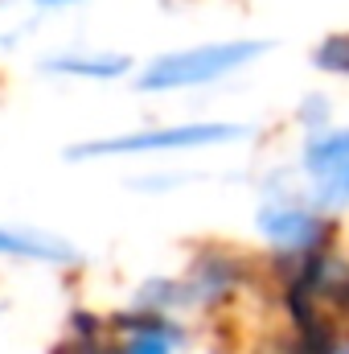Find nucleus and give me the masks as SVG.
I'll return each mask as SVG.
<instances>
[{
  "instance_id": "1",
  "label": "nucleus",
  "mask_w": 349,
  "mask_h": 354,
  "mask_svg": "<svg viewBox=\"0 0 349 354\" xmlns=\"http://www.w3.org/2000/svg\"><path fill=\"white\" fill-rule=\"evenodd\" d=\"M263 41H214V46H193V50H177L157 58L144 75H140V91H181V87H206L247 62H255Z\"/></svg>"
},
{
  "instance_id": "2",
  "label": "nucleus",
  "mask_w": 349,
  "mask_h": 354,
  "mask_svg": "<svg viewBox=\"0 0 349 354\" xmlns=\"http://www.w3.org/2000/svg\"><path fill=\"white\" fill-rule=\"evenodd\" d=\"M243 124H177V128H148V132H128V136H107V140H87L74 145V161H94V157H136V153H181V149H210V145H230L243 140Z\"/></svg>"
},
{
  "instance_id": "3",
  "label": "nucleus",
  "mask_w": 349,
  "mask_h": 354,
  "mask_svg": "<svg viewBox=\"0 0 349 354\" xmlns=\"http://www.w3.org/2000/svg\"><path fill=\"white\" fill-rule=\"evenodd\" d=\"M304 165L317 181V198L325 206H346L349 202V128L321 132L304 149Z\"/></svg>"
},
{
  "instance_id": "4",
  "label": "nucleus",
  "mask_w": 349,
  "mask_h": 354,
  "mask_svg": "<svg viewBox=\"0 0 349 354\" xmlns=\"http://www.w3.org/2000/svg\"><path fill=\"white\" fill-rule=\"evenodd\" d=\"M0 260H21V264H74L79 252L37 227H0Z\"/></svg>"
},
{
  "instance_id": "5",
  "label": "nucleus",
  "mask_w": 349,
  "mask_h": 354,
  "mask_svg": "<svg viewBox=\"0 0 349 354\" xmlns=\"http://www.w3.org/2000/svg\"><path fill=\"white\" fill-rule=\"evenodd\" d=\"M259 231L271 243H279V248H308V243L321 235L317 218L304 214V210H296V206H263L259 210Z\"/></svg>"
},
{
  "instance_id": "6",
  "label": "nucleus",
  "mask_w": 349,
  "mask_h": 354,
  "mask_svg": "<svg viewBox=\"0 0 349 354\" xmlns=\"http://www.w3.org/2000/svg\"><path fill=\"white\" fill-rule=\"evenodd\" d=\"M46 71L70 75V79H119L128 71V58L123 54H62V58H50Z\"/></svg>"
},
{
  "instance_id": "7",
  "label": "nucleus",
  "mask_w": 349,
  "mask_h": 354,
  "mask_svg": "<svg viewBox=\"0 0 349 354\" xmlns=\"http://www.w3.org/2000/svg\"><path fill=\"white\" fill-rule=\"evenodd\" d=\"M177 330L169 322H140L119 354H173L177 351Z\"/></svg>"
},
{
  "instance_id": "8",
  "label": "nucleus",
  "mask_w": 349,
  "mask_h": 354,
  "mask_svg": "<svg viewBox=\"0 0 349 354\" xmlns=\"http://www.w3.org/2000/svg\"><path fill=\"white\" fill-rule=\"evenodd\" d=\"M317 66L337 71V75H349V37H329V41L317 50Z\"/></svg>"
},
{
  "instance_id": "9",
  "label": "nucleus",
  "mask_w": 349,
  "mask_h": 354,
  "mask_svg": "<svg viewBox=\"0 0 349 354\" xmlns=\"http://www.w3.org/2000/svg\"><path fill=\"white\" fill-rule=\"evenodd\" d=\"M58 354H111L107 346H99V338H94V330H83L79 326V334H74V342H66V346H58Z\"/></svg>"
},
{
  "instance_id": "10",
  "label": "nucleus",
  "mask_w": 349,
  "mask_h": 354,
  "mask_svg": "<svg viewBox=\"0 0 349 354\" xmlns=\"http://www.w3.org/2000/svg\"><path fill=\"white\" fill-rule=\"evenodd\" d=\"M37 4H74V0H37Z\"/></svg>"
},
{
  "instance_id": "11",
  "label": "nucleus",
  "mask_w": 349,
  "mask_h": 354,
  "mask_svg": "<svg viewBox=\"0 0 349 354\" xmlns=\"http://www.w3.org/2000/svg\"><path fill=\"white\" fill-rule=\"evenodd\" d=\"M341 354H349V351H341Z\"/></svg>"
}]
</instances>
